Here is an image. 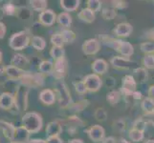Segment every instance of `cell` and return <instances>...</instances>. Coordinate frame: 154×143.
I'll return each mask as SVG.
<instances>
[{"label": "cell", "instance_id": "1", "mask_svg": "<svg viewBox=\"0 0 154 143\" xmlns=\"http://www.w3.org/2000/svg\"><path fill=\"white\" fill-rule=\"evenodd\" d=\"M22 123L24 128L30 133H36L42 127V118L38 113H27L22 118Z\"/></svg>", "mask_w": 154, "mask_h": 143}, {"label": "cell", "instance_id": "2", "mask_svg": "<svg viewBox=\"0 0 154 143\" xmlns=\"http://www.w3.org/2000/svg\"><path fill=\"white\" fill-rule=\"evenodd\" d=\"M31 41L30 35L26 31L14 34L9 39V46L14 51H20L26 48Z\"/></svg>", "mask_w": 154, "mask_h": 143}, {"label": "cell", "instance_id": "3", "mask_svg": "<svg viewBox=\"0 0 154 143\" xmlns=\"http://www.w3.org/2000/svg\"><path fill=\"white\" fill-rule=\"evenodd\" d=\"M57 92L58 94L60 107L62 108L68 107L71 103V97H70V92H69V90L64 82L58 81L57 83Z\"/></svg>", "mask_w": 154, "mask_h": 143}, {"label": "cell", "instance_id": "4", "mask_svg": "<svg viewBox=\"0 0 154 143\" xmlns=\"http://www.w3.org/2000/svg\"><path fill=\"white\" fill-rule=\"evenodd\" d=\"M109 46L113 47L115 50H117L119 52H121V54L123 55V56H125V57H129L133 55V52H134L133 46L126 41L112 40V42L109 44Z\"/></svg>", "mask_w": 154, "mask_h": 143}, {"label": "cell", "instance_id": "5", "mask_svg": "<svg viewBox=\"0 0 154 143\" xmlns=\"http://www.w3.org/2000/svg\"><path fill=\"white\" fill-rule=\"evenodd\" d=\"M27 94H28V87L21 86L17 89L15 94V106L19 111H24L27 107Z\"/></svg>", "mask_w": 154, "mask_h": 143}, {"label": "cell", "instance_id": "6", "mask_svg": "<svg viewBox=\"0 0 154 143\" xmlns=\"http://www.w3.org/2000/svg\"><path fill=\"white\" fill-rule=\"evenodd\" d=\"M83 82L85 83L87 91L90 92H97L102 87L103 84L102 79L96 73H92V75H88L87 76H85V78L83 79Z\"/></svg>", "mask_w": 154, "mask_h": 143}, {"label": "cell", "instance_id": "7", "mask_svg": "<svg viewBox=\"0 0 154 143\" xmlns=\"http://www.w3.org/2000/svg\"><path fill=\"white\" fill-rule=\"evenodd\" d=\"M66 65H67V62H66V59L64 57L55 61L54 70H53V76H54L55 78L60 80L61 78H63L65 76Z\"/></svg>", "mask_w": 154, "mask_h": 143}, {"label": "cell", "instance_id": "8", "mask_svg": "<svg viewBox=\"0 0 154 143\" xmlns=\"http://www.w3.org/2000/svg\"><path fill=\"white\" fill-rule=\"evenodd\" d=\"M29 136H30V132L28 130H26L23 126L15 127L12 141L14 143H27L30 140Z\"/></svg>", "mask_w": 154, "mask_h": 143}, {"label": "cell", "instance_id": "9", "mask_svg": "<svg viewBox=\"0 0 154 143\" xmlns=\"http://www.w3.org/2000/svg\"><path fill=\"white\" fill-rule=\"evenodd\" d=\"M111 64H112L115 68L127 70V69H131L134 65H136V63L131 61L128 57L114 56L112 59H111Z\"/></svg>", "mask_w": 154, "mask_h": 143}, {"label": "cell", "instance_id": "10", "mask_svg": "<svg viewBox=\"0 0 154 143\" xmlns=\"http://www.w3.org/2000/svg\"><path fill=\"white\" fill-rule=\"evenodd\" d=\"M100 48V44L99 40L92 38V39L86 40L82 44V52L85 55H95L99 52Z\"/></svg>", "mask_w": 154, "mask_h": 143}, {"label": "cell", "instance_id": "11", "mask_svg": "<svg viewBox=\"0 0 154 143\" xmlns=\"http://www.w3.org/2000/svg\"><path fill=\"white\" fill-rule=\"evenodd\" d=\"M136 87H137V83L133 76H125L123 78V87H122V90H123L125 94L131 95L136 91Z\"/></svg>", "mask_w": 154, "mask_h": 143}, {"label": "cell", "instance_id": "12", "mask_svg": "<svg viewBox=\"0 0 154 143\" xmlns=\"http://www.w3.org/2000/svg\"><path fill=\"white\" fill-rule=\"evenodd\" d=\"M88 136L90 139L93 140L94 142H99L103 140L104 137V130L102 126L100 125H94L87 130Z\"/></svg>", "mask_w": 154, "mask_h": 143}, {"label": "cell", "instance_id": "13", "mask_svg": "<svg viewBox=\"0 0 154 143\" xmlns=\"http://www.w3.org/2000/svg\"><path fill=\"white\" fill-rule=\"evenodd\" d=\"M38 19L42 25L51 26L55 23V21L57 19V15L52 10H45L39 13Z\"/></svg>", "mask_w": 154, "mask_h": 143}, {"label": "cell", "instance_id": "14", "mask_svg": "<svg viewBox=\"0 0 154 143\" xmlns=\"http://www.w3.org/2000/svg\"><path fill=\"white\" fill-rule=\"evenodd\" d=\"M27 73V72L23 71L22 69L17 68L14 66L9 65L6 67V72H5V75L8 77H10L13 80H17V79H22V77Z\"/></svg>", "mask_w": 154, "mask_h": 143}, {"label": "cell", "instance_id": "15", "mask_svg": "<svg viewBox=\"0 0 154 143\" xmlns=\"http://www.w3.org/2000/svg\"><path fill=\"white\" fill-rule=\"evenodd\" d=\"M15 105L14 97L10 93H3L0 95V107L4 110H9Z\"/></svg>", "mask_w": 154, "mask_h": 143}, {"label": "cell", "instance_id": "16", "mask_svg": "<svg viewBox=\"0 0 154 143\" xmlns=\"http://www.w3.org/2000/svg\"><path fill=\"white\" fill-rule=\"evenodd\" d=\"M39 100L46 105H52L56 100L55 93L50 89H44L42 90L39 94Z\"/></svg>", "mask_w": 154, "mask_h": 143}, {"label": "cell", "instance_id": "17", "mask_svg": "<svg viewBox=\"0 0 154 143\" xmlns=\"http://www.w3.org/2000/svg\"><path fill=\"white\" fill-rule=\"evenodd\" d=\"M62 131L61 125L57 122V121H51L46 127V134L48 137H53V136H58Z\"/></svg>", "mask_w": 154, "mask_h": 143}, {"label": "cell", "instance_id": "18", "mask_svg": "<svg viewBox=\"0 0 154 143\" xmlns=\"http://www.w3.org/2000/svg\"><path fill=\"white\" fill-rule=\"evenodd\" d=\"M113 31L118 36H128L132 33V26L128 23H120Z\"/></svg>", "mask_w": 154, "mask_h": 143}, {"label": "cell", "instance_id": "19", "mask_svg": "<svg viewBox=\"0 0 154 143\" xmlns=\"http://www.w3.org/2000/svg\"><path fill=\"white\" fill-rule=\"evenodd\" d=\"M0 129H1L3 135L6 136L8 139H11V140L13 139V136L15 130L14 126H13L9 122H6V121L0 120Z\"/></svg>", "mask_w": 154, "mask_h": 143}, {"label": "cell", "instance_id": "20", "mask_svg": "<svg viewBox=\"0 0 154 143\" xmlns=\"http://www.w3.org/2000/svg\"><path fill=\"white\" fill-rule=\"evenodd\" d=\"M92 70L96 75H103L107 71V63L103 59H97L93 62Z\"/></svg>", "mask_w": 154, "mask_h": 143}, {"label": "cell", "instance_id": "21", "mask_svg": "<svg viewBox=\"0 0 154 143\" xmlns=\"http://www.w3.org/2000/svg\"><path fill=\"white\" fill-rule=\"evenodd\" d=\"M27 64H28L27 57L24 56L23 55H20V54L14 55L12 59H11V65L17 67V68H19V69H22Z\"/></svg>", "mask_w": 154, "mask_h": 143}, {"label": "cell", "instance_id": "22", "mask_svg": "<svg viewBox=\"0 0 154 143\" xmlns=\"http://www.w3.org/2000/svg\"><path fill=\"white\" fill-rule=\"evenodd\" d=\"M78 17L84 21V22H87V23H91L95 20V13H93L91 10L89 9H83L82 10L81 12L78 13Z\"/></svg>", "mask_w": 154, "mask_h": 143}, {"label": "cell", "instance_id": "23", "mask_svg": "<svg viewBox=\"0 0 154 143\" xmlns=\"http://www.w3.org/2000/svg\"><path fill=\"white\" fill-rule=\"evenodd\" d=\"M57 21L60 26H62V27L68 28V27H70V26H71L72 17L70 16V14H69L68 13L64 12V13H60L57 15Z\"/></svg>", "mask_w": 154, "mask_h": 143}, {"label": "cell", "instance_id": "24", "mask_svg": "<svg viewBox=\"0 0 154 143\" xmlns=\"http://www.w3.org/2000/svg\"><path fill=\"white\" fill-rule=\"evenodd\" d=\"M79 3H81L79 0H61L60 1L61 7L68 12L76 10L79 6Z\"/></svg>", "mask_w": 154, "mask_h": 143}, {"label": "cell", "instance_id": "25", "mask_svg": "<svg viewBox=\"0 0 154 143\" xmlns=\"http://www.w3.org/2000/svg\"><path fill=\"white\" fill-rule=\"evenodd\" d=\"M31 43H32V46H33L35 50H38L39 52L43 51L46 47L45 40L42 37H40V36H36V35L33 36V37H32V40H31Z\"/></svg>", "mask_w": 154, "mask_h": 143}, {"label": "cell", "instance_id": "26", "mask_svg": "<svg viewBox=\"0 0 154 143\" xmlns=\"http://www.w3.org/2000/svg\"><path fill=\"white\" fill-rule=\"evenodd\" d=\"M142 109L146 113V115L154 114V100L149 97L144 99V101L142 102Z\"/></svg>", "mask_w": 154, "mask_h": 143}, {"label": "cell", "instance_id": "27", "mask_svg": "<svg viewBox=\"0 0 154 143\" xmlns=\"http://www.w3.org/2000/svg\"><path fill=\"white\" fill-rule=\"evenodd\" d=\"M17 15L21 20H28L31 19V17H33V14H32L31 10L26 7H17Z\"/></svg>", "mask_w": 154, "mask_h": 143}, {"label": "cell", "instance_id": "28", "mask_svg": "<svg viewBox=\"0 0 154 143\" xmlns=\"http://www.w3.org/2000/svg\"><path fill=\"white\" fill-rule=\"evenodd\" d=\"M50 55L53 59L57 60L60 59V58L64 57V50H63V47H57V46H53V48L50 51Z\"/></svg>", "mask_w": 154, "mask_h": 143}, {"label": "cell", "instance_id": "29", "mask_svg": "<svg viewBox=\"0 0 154 143\" xmlns=\"http://www.w3.org/2000/svg\"><path fill=\"white\" fill-rule=\"evenodd\" d=\"M32 9L38 12H43L47 8V1L45 0H32L30 1Z\"/></svg>", "mask_w": 154, "mask_h": 143}, {"label": "cell", "instance_id": "30", "mask_svg": "<svg viewBox=\"0 0 154 143\" xmlns=\"http://www.w3.org/2000/svg\"><path fill=\"white\" fill-rule=\"evenodd\" d=\"M39 71L41 73H53V70H54V64L48 60H44V61H41L40 64H39Z\"/></svg>", "mask_w": 154, "mask_h": 143}, {"label": "cell", "instance_id": "31", "mask_svg": "<svg viewBox=\"0 0 154 143\" xmlns=\"http://www.w3.org/2000/svg\"><path fill=\"white\" fill-rule=\"evenodd\" d=\"M136 79L140 83H144L147 80V72L145 68H136L134 70Z\"/></svg>", "mask_w": 154, "mask_h": 143}, {"label": "cell", "instance_id": "32", "mask_svg": "<svg viewBox=\"0 0 154 143\" xmlns=\"http://www.w3.org/2000/svg\"><path fill=\"white\" fill-rule=\"evenodd\" d=\"M120 98H121V94L118 91H111L106 94V100L111 105H115L118 103Z\"/></svg>", "mask_w": 154, "mask_h": 143}, {"label": "cell", "instance_id": "33", "mask_svg": "<svg viewBox=\"0 0 154 143\" xmlns=\"http://www.w3.org/2000/svg\"><path fill=\"white\" fill-rule=\"evenodd\" d=\"M116 15H117L116 10L112 8H105L102 12V16L105 20H112L116 17Z\"/></svg>", "mask_w": 154, "mask_h": 143}, {"label": "cell", "instance_id": "34", "mask_svg": "<svg viewBox=\"0 0 154 143\" xmlns=\"http://www.w3.org/2000/svg\"><path fill=\"white\" fill-rule=\"evenodd\" d=\"M61 35H62L63 39H64L65 43H72V42H74L76 39L75 33L70 30H63L61 31Z\"/></svg>", "mask_w": 154, "mask_h": 143}, {"label": "cell", "instance_id": "35", "mask_svg": "<svg viewBox=\"0 0 154 143\" xmlns=\"http://www.w3.org/2000/svg\"><path fill=\"white\" fill-rule=\"evenodd\" d=\"M129 139L134 142H139L144 139V132L132 129L129 131Z\"/></svg>", "mask_w": 154, "mask_h": 143}, {"label": "cell", "instance_id": "36", "mask_svg": "<svg viewBox=\"0 0 154 143\" xmlns=\"http://www.w3.org/2000/svg\"><path fill=\"white\" fill-rule=\"evenodd\" d=\"M3 10L5 14H7V15H14V14H17V7L12 2H9L3 6Z\"/></svg>", "mask_w": 154, "mask_h": 143}, {"label": "cell", "instance_id": "37", "mask_svg": "<svg viewBox=\"0 0 154 143\" xmlns=\"http://www.w3.org/2000/svg\"><path fill=\"white\" fill-rule=\"evenodd\" d=\"M51 42L52 44L54 46H57V47H62L63 44L65 43L64 42V39H63L61 34H55L52 35L51 37Z\"/></svg>", "mask_w": 154, "mask_h": 143}, {"label": "cell", "instance_id": "38", "mask_svg": "<svg viewBox=\"0 0 154 143\" xmlns=\"http://www.w3.org/2000/svg\"><path fill=\"white\" fill-rule=\"evenodd\" d=\"M95 118L99 121H105L106 118H107V113L106 111L103 108H99L96 110V112L94 114Z\"/></svg>", "mask_w": 154, "mask_h": 143}, {"label": "cell", "instance_id": "39", "mask_svg": "<svg viewBox=\"0 0 154 143\" xmlns=\"http://www.w3.org/2000/svg\"><path fill=\"white\" fill-rule=\"evenodd\" d=\"M100 6H102V3L98 0H88L87 1V9L91 10L93 13L100 10Z\"/></svg>", "mask_w": 154, "mask_h": 143}, {"label": "cell", "instance_id": "40", "mask_svg": "<svg viewBox=\"0 0 154 143\" xmlns=\"http://www.w3.org/2000/svg\"><path fill=\"white\" fill-rule=\"evenodd\" d=\"M143 64L146 69H154V55H147L143 59Z\"/></svg>", "mask_w": 154, "mask_h": 143}, {"label": "cell", "instance_id": "41", "mask_svg": "<svg viewBox=\"0 0 154 143\" xmlns=\"http://www.w3.org/2000/svg\"><path fill=\"white\" fill-rule=\"evenodd\" d=\"M140 48L142 52H146V54H150L154 52V43L153 42H144L141 44Z\"/></svg>", "mask_w": 154, "mask_h": 143}, {"label": "cell", "instance_id": "42", "mask_svg": "<svg viewBox=\"0 0 154 143\" xmlns=\"http://www.w3.org/2000/svg\"><path fill=\"white\" fill-rule=\"evenodd\" d=\"M146 128V120H144L143 118L137 119L133 124V129L138 130V131L144 132Z\"/></svg>", "mask_w": 154, "mask_h": 143}, {"label": "cell", "instance_id": "43", "mask_svg": "<svg viewBox=\"0 0 154 143\" xmlns=\"http://www.w3.org/2000/svg\"><path fill=\"white\" fill-rule=\"evenodd\" d=\"M75 88H76V91L79 94H84L87 92V88L85 86V83L83 82V80L75 83Z\"/></svg>", "mask_w": 154, "mask_h": 143}, {"label": "cell", "instance_id": "44", "mask_svg": "<svg viewBox=\"0 0 154 143\" xmlns=\"http://www.w3.org/2000/svg\"><path fill=\"white\" fill-rule=\"evenodd\" d=\"M114 128L118 132H123L125 129V122L123 119H118L114 122Z\"/></svg>", "mask_w": 154, "mask_h": 143}, {"label": "cell", "instance_id": "45", "mask_svg": "<svg viewBox=\"0 0 154 143\" xmlns=\"http://www.w3.org/2000/svg\"><path fill=\"white\" fill-rule=\"evenodd\" d=\"M86 102L85 101H82V102H78V104H74L73 105V109L74 111H78V112H79V111L83 110L84 107H86Z\"/></svg>", "mask_w": 154, "mask_h": 143}, {"label": "cell", "instance_id": "46", "mask_svg": "<svg viewBox=\"0 0 154 143\" xmlns=\"http://www.w3.org/2000/svg\"><path fill=\"white\" fill-rule=\"evenodd\" d=\"M115 84H116V81H115L114 77L108 76L107 78L105 79V85L107 86L108 88H113L115 86Z\"/></svg>", "mask_w": 154, "mask_h": 143}, {"label": "cell", "instance_id": "47", "mask_svg": "<svg viewBox=\"0 0 154 143\" xmlns=\"http://www.w3.org/2000/svg\"><path fill=\"white\" fill-rule=\"evenodd\" d=\"M112 3L116 9H124L126 7V3L124 1H113Z\"/></svg>", "mask_w": 154, "mask_h": 143}, {"label": "cell", "instance_id": "48", "mask_svg": "<svg viewBox=\"0 0 154 143\" xmlns=\"http://www.w3.org/2000/svg\"><path fill=\"white\" fill-rule=\"evenodd\" d=\"M46 143H62L61 139L58 136H53V137H48L47 140L45 141Z\"/></svg>", "mask_w": 154, "mask_h": 143}, {"label": "cell", "instance_id": "49", "mask_svg": "<svg viewBox=\"0 0 154 143\" xmlns=\"http://www.w3.org/2000/svg\"><path fill=\"white\" fill-rule=\"evenodd\" d=\"M5 34H6V26L2 21H0V39L3 38Z\"/></svg>", "mask_w": 154, "mask_h": 143}, {"label": "cell", "instance_id": "50", "mask_svg": "<svg viewBox=\"0 0 154 143\" xmlns=\"http://www.w3.org/2000/svg\"><path fill=\"white\" fill-rule=\"evenodd\" d=\"M131 97H132V98H134L135 100H139V99H141V98H142V94H141L140 92L135 91L133 94H131Z\"/></svg>", "mask_w": 154, "mask_h": 143}, {"label": "cell", "instance_id": "51", "mask_svg": "<svg viewBox=\"0 0 154 143\" xmlns=\"http://www.w3.org/2000/svg\"><path fill=\"white\" fill-rule=\"evenodd\" d=\"M102 143H116V140L114 137H105L103 139V140L102 141Z\"/></svg>", "mask_w": 154, "mask_h": 143}, {"label": "cell", "instance_id": "52", "mask_svg": "<svg viewBox=\"0 0 154 143\" xmlns=\"http://www.w3.org/2000/svg\"><path fill=\"white\" fill-rule=\"evenodd\" d=\"M148 95H149V98L154 100V85L149 87V90H148Z\"/></svg>", "mask_w": 154, "mask_h": 143}, {"label": "cell", "instance_id": "53", "mask_svg": "<svg viewBox=\"0 0 154 143\" xmlns=\"http://www.w3.org/2000/svg\"><path fill=\"white\" fill-rule=\"evenodd\" d=\"M147 37L150 38L151 40H154V29L150 30L147 33Z\"/></svg>", "mask_w": 154, "mask_h": 143}, {"label": "cell", "instance_id": "54", "mask_svg": "<svg viewBox=\"0 0 154 143\" xmlns=\"http://www.w3.org/2000/svg\"><path fill=\"white\" fill-rule=\"evenodd\" d=\"M27 143H46V142L42 139H31Z\"/></svg>", "mask_w": 154, "mask_h": 143}, {"label": "cell", "instance_id": "55", "mask_svg": "<svg viewBox=\"0 0 154 143\" xmlns=\"http://www.w3.org/2000/svg\"><path fill=\"white\" fill-rule=\"evenodd\" d=\"M5 72H6V67H4L1 63H0V76H3Z\"/></svg>", "mask_w": 154, "mask_h": 143}, {"label": "cell", "instance_id": "56", "mask_svg": "<svg viewBox=\"0 0 154 143\" xmlns=\"http://www.w3.org/2000/svg\"><path fill=\"white\" fill-rule=\"evenodd\" d=\"M69 143H83V141L82 139H72L71 141H69Z\"/></svg>", "mask_w": 154, "mask_h": 143}, {"label": "cell", "instance_id": "57", "mask_svg": "<svg viewBox=\"0 0 154 143\" xmlns=\"http://www.w3.org/2000/svg\"><path fill=\"white\" fill-rule=\"evenodd\" d=\"M116 143H129L127 140H125V139H119L118 140L116 141Z\"/></svg>", "mask_w": 154, "mask_h": 143}, {"label": "cell", "instance_id": "58", "mask_svg": "<svg viewBox=\"0 0 154 143\" xmlns=\"http://www.w3.org/2000/svg\"><path fill=\"white\" fill-rule=\"evenodd\" d=\"M4 14H5V13H4V10H3V8H0V21H1V19L3 18Z\"/></svg>", "mask_w": 154, "mask_h": 143}, {"label": "cell", "instance_id": "59", "mask_svg": "<svg viewBox=\"0 0 154 143\" xmlns=\"http://www.w3.org/2000/svg\"><path fill=\"white\" fill-rule=\"evenodd\" d=\"M146 143H154V139H149V140H147Z\"/></svg>", "mask_w": 154, "mask_h": 143}, {"label": "cell", "instance_id": "60", "mask_svg": "<svg viewBox=\"0 0 154 143\" xmlns=\"http://www.w3.org/2000/svg\"><path fill=\"white\" fill-rule=\"evenodd\" d=\"M1 60H2V52H0V63H1Z\"/></svg>", "mask_w": 154, "mask_h": 143}, {"label": "cell", "instance_id": "61", "mask_svg": "<svg viewBox=\"0 0 154 143\" xmlns=\"http://www.w3.org/2000/svg\"><path fill=\"white\" fill-rule=\"evenodd\" d=\"M9 143H14V142H13V141H11V142H9Z\"/></svg>", "mask_w": 154, "mask_h": 143}]
</instances>
